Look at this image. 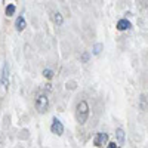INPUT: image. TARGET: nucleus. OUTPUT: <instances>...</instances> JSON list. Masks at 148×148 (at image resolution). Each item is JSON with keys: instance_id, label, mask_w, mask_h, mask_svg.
<instances>
[{"instance_id": "obj_1", "label": "nucleus", "mask_w": 148, "mask_h": 148, "mask_svg": "<svg viewBox=\"0 0 148 148\" xmlns=\"http://www.w3.org/2000/svg\"><path fill=\"white\" fill-rule=\"evenodd\" d=\"M89 117V105L86 101H80L76 107V120L79 125H84Z\"/></svg>"}, {"instance_id": "obj_2", "label": "nucleus", "mask_w": 148, "mask_h": 148, "mask_svg": "<svg viewBox=\"0 0 148 148\" xmlns=\"http://www.w3.org/2000/svg\"><path fill=\"white\" fill-rule=\"evenodd\" d=\"M36 108L39 113H46L49 108V98L46 95H39L36 99Z\"/></svg>"}, {"instance_id": "obj_3", "label": "nucleus", "mask_w": 148, "mask_h": 148, "mask_svg": "<svg viewBox=\"0 0 148 148\" xmlns=\"http://www.w3.org/2000/svg\"><path fill=\"white\" fill-rule=\"evenodd\" d=\"M51 130H52V133H55V135H58V136H61V135L64 133V125L61 123L56 117L52 120V125H51Z\"/></svg>"}, {"instance_id": "obj_4", "label": "nucleus", "mask_w": 148, "mask_h": 148, "mask_svg": "<svg viewBox=\"0 0 148 148\" xmlns=\"http://www.w3.org/2000/svg\"><path fill=\"white\" fill-rule=\"evenodd\" d=\"M107 141H108V133H104V132H98L93 138V144L96 147H102Z\"/></svg>"}, {"instance_id": "obj_5", "label": "nucleus", "mask_w": 148, "mask_h": 148, "mask_svg": "<svg viewBox=\"0 0 148 148\" xmlns=\"http://www.w3.org/2000/svg\"><path fill=\"white\" fill-rule=\"evenodd\" d=\"M2 84H3V88H5V89H8V88H9V65H8V64H5V65H3Z\"/></svg>"}, {"instance_id": "obj_6", "label": "nucleus", "mask_w": 148, "mask_h": 148, "mask_svg": "<svg viewBox=\"0 0 148 148\" xmlns=\"http://www.w3.org/2000/svg\"><path fill=\"white\" fill-rule=\"evenodd\" d=\"M25 27H27L25 18H24L22 15H21V16H18V18H16V21H15V28H16V31H18V33H21V31L25 30Z\"/></svg>"}, {"instance_id": "obj_7", "label": "nucleus", "mask_w": 148, "mask_h": 148, "mask_svg": "<svg viewBox=\"0 0 148 148\" xmlns=\"http://www.w3.org/2000/svg\"><path fill=\"white\" fill-rule=\"evenodd\" d=\"M129 28H130V22H129L127 19H120V21L117 22V30L126 31V30H129Z\"/></svg>"}, {"instance_id": "obj_8", "label": "nucleus", "mask_w": 148, "mask_h": 148, "mask_svg": "<svg viewBox=\"0 0 148 148\" xmlns=\"http://www.w3.org/2000/svg\"><path fill=\"white\" fill-rule=\"evenodd\" d=\"M117 139H119V144L123 145L125 144V132H123V129H117Z\"/></svg>"}, {"instance_id": "obj_9", "label": "nucleus", "mask_w": 148, "mask_h": 148, "mask_svg": "<svg viewBox=\"0 0 148 148\" xmlns=\"http://www.w3.org/2000/svg\"><path fill=\"white\" fill-rule=\"evenodd\" d=\"M53 21H55V24L56 25H62V22H64V19H62V15L61 14H53Z\"/></svg>"}, {"instance_id": "obj_10", "label": "nucleus", "mask_w": 148, "mask_h": 148, "mask_svg": "<svg viewBox=\"0 0 148 148\" xmlns=\"http://www.w3.org/2000/svg\"><path fill=\"white\" fill-rule=\"evenodd\" d=\"M15 10H16L15 5H8V6H6V15H8V16H12V15L15 14Z\"/></svg>"}, {"instance_id": "obj_11", "label": "nucleus", "mask_w": 148, "mask_h": 148, "mask_svg": "<svg viewBox=\"0 0 148 148\" xmlns=\"http://www.w3.org/2000/svg\"><path fill=\"white\" fill-rule=\"evenodd\" d=\"M43 76H45L46 79L51 80V79L53 77V71H52V70H49V68H46V70H43Z\"/></svg>"}, {"instance_id": "obj_12", "label": "nucleus", "mask_w": 148, "mask_h": 148, "mask_svg": "<svg viewBox=\"0 0 148 148\" xmlns=\"http://www.w3.org/2000/svg\"><path fill=\"white\" fill-rule=\"evenodd\" d=\"M101 49H102V45H101V43L95 45V47H93V53H95V55H98V53L101 52Z\"/></svg>"}, {"instance_id": "obj_13", "label": "nucleus", "mask_w": 148, "mask_h": 148, "mask_svg": "<svg viewBox=\"0 0 148 148\" xmlns=\"http://www.w3.org/2000/svg\"><path fill=\"white\" fill-rule=\"evenodd\" d=\"M88 59H89V53H83L82 55V61H83V62H88Z\"/></svg>"}, {"instance_id": "obj_14", "label": "nucleus", "mask_w": 148, "mask_h": 148, "mask_svg": "<svg viewBox=\"0 0 148 148\" xmlns=\"http://www.w3.org/2000/svg\"><path fill=\"white\" fill-rule=\"evenodd\" d=\"M107 148H117V144H116V142H110Z\"/></svg>"}]
</instances>
